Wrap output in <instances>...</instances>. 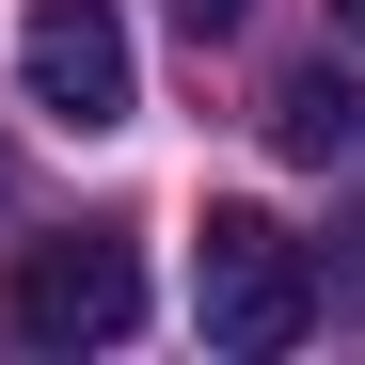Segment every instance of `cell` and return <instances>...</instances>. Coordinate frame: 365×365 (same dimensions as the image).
<instances>
[{"mask_svg": "<svg viewBox=\"0 0 365 365\" xmlns=\"http://www.w3.org/2000/svg\"><path fill=\"white\" fill-rule=\"evenodd\" d=\"M191 318H207V349H238V365H270V349L318 334V270H302V238H286L270 207H207V238H191Z\"/></svg>", "mask_w": 365, "mask_h": 365, "instance_id": "obj_1", "label": "cell"}, {"mask_svg": "<svg viewBox=\"0 0 365 365\" xmlns=\"http://www.w3.org/2000/svg\"><path fill=\"white\" fill-rule=\"evenodd\" d=\"M0 334H16V349H111V334H143V255L111 222L32 238V255L0 270Z\"/></svg>", "mask_w": 365, "mask_h": 365, "instance_id": "obj_2", "label": "cell"}, {"mask_svg": "<svg viewBox=\"0 0 365 365\" xmlns=\"http://www.w3.org/2000/svg\"><path fill=\"white\" fill-rule=\"evenodd\" d=\"M16 96L48 111V128H128L143 111V64H128V16H111V0H32L16 16Z\"/></svg>", "mask_w": 365, "mask_h": 365, "instance_id": "obj_3", "label": "cell"}, {"mask_svg": "<svg viewBox=\"0 0 365 365\" xmlns=\"http://www.w3.org/2000/svg\"><path fill=\"white\" fill-rule=\"evenodd\" d=\"M270 143H286V159H365V80L302 64V80L270 96Z\"/></svg>", "mask_w": 365, "mask_h": 365, "instance_id": "obj_4", "label": "cell"}, {"mask_svg": "<svg viewBox=\"0 0 365 365\" xmlns=\"http://www.w3.org/2000/svg\"><path fill=\"white\" fill-rule=\"evenodd\" d=\"M302 270H318V302H349V318H365V207H349V222H334Z\"/></svg>", "mask_w": 365, "mask_h": 365, "instance_id": "obj_5", "label": "cell"}, {"mask_svg": "<svg viewBox=\"0 0 365 365\" xmlns=\"http://www.w3.org/2000/svg\"><path fill=\"white\" fill-rule=\"evenodd\" d=\"M159 16H175V32H238L255 0H159Z\"/></svg>", "mask_w": 365, "mask_h": 365, "instance_id": "obj_6", "label": "cell"}, {"mask_svg": "<svg viewBox=\"0 0 365 365\" xmlns=\"http://www.w3.org/2000/svg\"><path fill=\"white\" fill-rule=\"evenodd\" d=\"M0 222H16V159H0Z\"/></svg>", "mask_w": 365, "mask_h": 365, "instance_id": "obj_7", "label": "cell"}, {"mask_svg": "<svg viewBox=\"0 0 365 365\" xmlns=\"http://www.w3.org/2000/svg\"><path fill=\"white\" fill-rule=\"evenodd\" d=\"M334 16H349V32H365V0H334Z\"/></svg>", "mask_w": 365, "mask_h": 365, "instance_id": "obj_8", "label": "cell"}]
</instances>
